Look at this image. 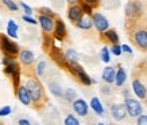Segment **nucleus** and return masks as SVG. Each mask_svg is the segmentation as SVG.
Returning <instances> with one entry per match:
<instances>
[{
	"mask_svg": "<svg viewBox=\"0 0 147 125\" xmlns=\"http://www.w3.org/2000/svg\"><path fill=\"white\" fill-rule=\"evenodd\" d=\"M26 89L30 94V97H31V101L34 102H38L42 97V89H40L39 84L34 80H28L26 84Z\"/></svg>",
	"mask_w": 147,
	"mask_h": 125,
	"instance_id": "1",
	"label": "nucleus"
},
{
	"mask_svg": "<svg viewBox=\"0 0 147 125\" xmlns=\"http://www.w3.org/2000/svg\"><path fill=\"white\" fill-rule=\"evenodd\" d=\"M3 62H4V65H5V73L9 74V76H12L15 84H18L19 82V66H18V63L15 62L12 58H9V57L4 58Z\"/></svg>",
	"mask_w": 147,
	"mask_h": 125,
	"instance_id": "2",
	"label": "nucleus"
},
{
	"mask_svg": "<svg viewBox=\"0 0 147 125\" xmlns=\"http://www.w3.org/2000/svg\"><path fill=\"white\" fill-rule=\"evenodd\" d=\"M0 45H1V49L5 54L8 55H15V54L19 53V47L16 43H13L12 40H9L7 36L0 35Z\"/></svg>",
	"mask_w": 147,
	"mask_h": 125,
	"instance_id": "3",
	"label": "nucleus"
},
{
	"mask_svg": "<svg viewBox=\"0 0 147 125\" xmlns=\"http://www.w3.org/2000/svg\"><path fill=\"white\" fill-rule=\"evenodd\" d=\"M125 110L128 112L129 116H132V117H139L143 112L142 105L139 104V101H135L132 98L125 100Z\"/></svg>",
	"mask_w": 147,
	"mask_h": 125,
	"instance_id": "4",
	"label": "nucleus"
},
{
	"mask_svg": "<svg viewBox=\"0 0 147 125\" xmlns=\"http://www.w3.org/2000/svg\"><path fill=\"white\" fill-rule=\"evenodd\" d=\"M92 24H93L100 32L107 31L108 27H109V23H108L107 18H105L104 15H101V13H94L93 16H92Z\"/></svg>",
	"mask_w": 147,
	"mask_h": 125,
	"instance_id": "5",
	"label": "nucleus"
},
{
	"mask_svg": "<svg viewBox=\"0 0 147 125\" xmlns=\"http://www.w3.org/2000/svg\"><path fill=\"white\" fill-rule=\"evenodd\" d=\"M70 69H71V72H73L77 77H78V78H80L81 82H82L84 85H90V84H92L90 77L85 73V70L80 66V65H77V63H70Z\"/></svg>",
	"mask_w": 147,
	"mask_h": 125,
	"instance_id": "6",
	"label": "nucleus"
},
{
	"mask_svg": "<svg viewBox=\"0 0 147 125\" xmlns=\"http://www.w3.org/2000/svg\"><path fill=\"white\" fill-rule=\"evenodd\" d=\"M73 109L78 116L84 117L88 114V104L85 102L82 98H76L73 101Z\"/></svg>",
	"mask_w": 147,
	"mask_h": 125,
	"instance_id": "7",
	"label": "nucleus"
},
{
	"mask_svg": "<svg viewBox=\"0 0 147 125\" xmlns=\"http://www.w3.org/2000/svg\"><path fill=\"white\" fill-rule=\"evenodd\" d=\"M111 110H112V117H113L116 121L123 120L125 117V114H127V110H125L124 105H121V104H115V105L111 108Z\"/></svg>",
	"mask_w": 147,
	"mask_h": 125,
	"instance_id": "8",
	"label": "nucleus"
},
{
	"mask_svg": "<svg viewBox=\"0 0 147 125\" xmlns=\"http://www.w3.org/2000/svg\"><path fill=\"white\" fill-rule=\"evenodd\" d=\"M82 11H81V7L80 5H71L69 11H67V18L70 19L71 22H78L81 18H82Z\"/></svg>",
	"mask_w": 147,
	"mask_h": 125,
	"instance_id": "9",
	"label": "nucleus"
},
{
	"mask_svg": "<svg viewBox=\"0 0 147 125\" xmlns=\"http://www.w3.org/2000/svg\"><path fill=\"white\" fill-rule=\"evenodd\" d=\"M39 24L42 27V30L46 32H50L54 30V22L51 18H47L45 15H40L39 16Z\"/></svg>",
	"mask_w": 147,
	"mask_h": 125,
	"instance_id": "10",
	"label": "nucleus"
},
{
	"mask_svg": "<svg viewBox=\"0 0 147 125\" xmlns=\"http://www.w3.org/2000/svg\"><path fill=\"white\" fill-rule=\"evenodd\" d=\"M18 98L23 105H30L31 104V97H30V94L27 92L26 86H20L18 89Z\"/></svg>",
	"mask_w": 147,
	"mask_h": 125,
	"instance_id": "11",
	"label": "nucleus"
},
{
	"mask_svg": "<svg viewBox=\"0 0 147 125\" xmlns=\"http://www.w3.org/2000/svg\"><path fill=\"white\" fill-rule=\"evenodd\" d=\"M54 35H55V38L59 40L63 39L65 35H66V27H65V23H63L61 19L55 22V31H54Z\"/></svg>",
	"mask_w": 147,
	"mask_h": 125,
	"instance_id": "12",
	"label": "nucleus"
},
{
	"mask_svg": "<svg viewBox=\"0 0 147 125\" xmlns=\"http://www.w3.org/2000/svg\"><path fill=\"white\" fill-rule=\"evenodd\" d=\"M19 58H20V62H22L23 65H31V63L34 62L35 57H34V53L30 51V50H22Z\"/></svg>",
	"mask_w": 147,
	"mask_h": 125,
	"instance_id": "13",
	"label": "nucleus"
},
{
	"mask_svg": "<svg viewBox=\"0 0 147 125\" xmlns=\"http://www.w3.org/2000/svg\"><path fill=\"white\" fill-rule=\"evenodd\" d=\"M135 42L139 47L142 49H147V31L144 30H140L135 34Z\"/></svg>",
	"mask_w": 147,
	"mask_h": 125,
	"instance_id": "14",
	"label": "nucleus"
},
{
	"mask_svg": "<svg viewBox=\"0 0 147 125\" xmlns=\"http://www.w3.org/2000/svg\"><path fill=\"white\" fill-rule=\"evenodd\" d=\"M115 76H116L115 69L111 67V66H107L105 69H104V72H102V80L105 81L107 84L115 82Z\"/></svg>",
	"mask_w": 147,
	"mask_h": 125,
	"instance_id": "15",
	"label": "nucleus"
},
{
	"mask_svg": "<svg viewBox=\"0 0 147 125\" xmlns=\"http://www.w3.org/2000/svg\"><path fill=\"white\" fill-rule=\"evenodd\" d=\"M132 89H134V93L138 96L139 98H146V94H147L146 88L139 81H134L132 82Z\"/></svg>",
	"mask_w": 147,
	"mask_h": 125,
	"instance_id": "16",
	"label": "nucleus"
},
{
	"mask_svg": "<svg viewBox=\"0 0 147 125\" xmlns=\"http://www.w3.org/2000/svg\"><path fill=\"white\" fill-rule=\"evenodd\" d=\"M90 108H92V110H93L96 114L102 116V113H104V108H102L101 102H100V100H98L97 97H93V98L90 100Z\"/></svg>",
	"mask_w": 147,
	"mask_h": 125,
	"instance_id": "17",
	"label": "nucleus"
},
{
	"mask_svg": "<svg viewBox=\"0 0 147 125\" xmlns=\"http://www.w3.org/2000/svg\"><path fill=\"white\" fill-rule=\"evenodd\" d=\"M7 34L8 36L16 39L18 38V24L13 22V20H8V24H7Z\"/></svg>",
	"mask_w": 147,
	"mask_h": 125,
	"instance_id": "18",
	"label": "nucleus"
},
{
	"mask_svg": "<svg viewBox=\"0 0 147 125\" xmlns=\"http://www.w3.org/2000/svg\"><path fill=\"white\" fill-rule=\"evenodd\" d=\"M77 27L81 28V30H89L90 27H92V19L88 18V16H82L77 22Z\"/></svg>",
	"mask_w": 147,
	"mask_h": 125,
	"instance_id": "19",
	"label": "nucleus"
},
{
	"mask_svg": "<svg viewBox=\"0 0 147 125\" xmlns=\"http://www.w3.org/2000/svg\"><path fill=\"white\" fill-rule=\"evenodd\" d=\"M65 58H66V61H69L70 63H77V61H78V54H77L76 50L69 49V50H66Z\"/></svg>",
	"mask_w": 147,
	"mask_h": 125,
	"instance_id": "20",
	"label": "nucleus"
},
{
	"mask_svg": "<svg viewBox=\"0 0 147 125\" xmlns=\"http://www.w3.org/2000/svg\"><path fill=\"white\" fill-rule=\"evenodd\" d=\"M124 82H125V72H124V69H119L117 73H116V76H115V84L117 86H121Z\"/></svg>",
	"mask_w": 147,
	"mask_h": 125,
	"instance_id": "21",
	"label": "nucleus"
},
{
	"mask_svg": "<svg viewBox=\"0 0 147 125\" xmlns=\"http://www.w3.org/2000/svg\"><path fill=\"white\" fill-rule=\"evenodd\" d=\"M139 11H140L139 5L138 4H134V3H129V4L127 5V8H125V12H127V15H128V16H135Z\"/></svg>",
	"mask_w": 147,
	"mask_h": 125,
	"instance_id": "22",
	"label": "nucleus"
},
{
	"mask_svg": "<svg viewBox=\"0 0 147 125\" xmlns=\"http://www.w3.org/2000/svg\"><path fill=\"white\" fill-rule=\"evenodd\" d=\"M105 36H107V39L109 40V42H112L113 45H117L119 36H117L116 31H113V30H107V31H105Z\"/></svg>",
	"mask_w": 147,
	"mask_h": 125,
	"instance_id": "23",
	"label": "nucleus"
},
{
	"mask_svg": "<svg viewBox=\"0 0 147 125\" xmlns=\"http://www.w3.org/2000/svg\"><path fill=\"white\" fill-rule=\"evenodd\" d=\"M50 90H51V93L54 94V96H57V97H61V96H63V92L62 89H61V86L58 85V84H50Z\"/></svg>",
	"mask_w": 147,
	"mask_h": 125,
	"instance_id": "24",
	"label": "nucleus"
},
{
	"mask_svg": "<svg viewBox=\"0 0 147 125\" xmlns=\"http://www.w3.org/2000/svg\"><path fill=\"white\" fill-rule=\"evenodd\" d=\"M63 124H65V125H80V121L77 120V118L73 116V114H69V116L65 117Z\"/></svg>",
	"mask_w": 147,
	"mask_h": 125,
	"instance_id": "25",
	"label": "nucleus"
},
{
	"mask_svg": "<svg viewBox=\"0 0 147 125\" xmlns=\"http://www.w3.org/2000/svg\"><path fill=\"white\" fill-rule=\"evenodd\" d=\"M63 96H65L66 101H74V100H76V92L73 89H67L66 92L63 93Z\"/></svg>",
	"mask_w": 147,
	"mask_h": 125,
	"instance_id": "26",
	"label": "nucleus"
},
{
	"mask_svg": "<svg viewBox=\"0 0 147 125\" xmlns=\"http://www.w3.org/2000/svg\"><path fill=\"white\" fill-rule=\"evenodd\" d=\"M101 59H102V62H105V63H108L111 61V58H109V50L107 47H102L101 49Z\"/></svg>",
	"mask_w": 147,
	"mask_h": 125,
	"instance_id": "27",
	"label": "nucleus"
},
{
	"mask_svg": "<svg viewBox=\"0 0 147 125\" xmlns=\"http://www.w3.org/2000/svg\"><path fill=\"white\" fill-rule=\"evenodd\" d=\"M3 3L5 4V7L9 9V11H18V4H15L12 0H3Z\"/></svg>",
	"mask_w": 147,
	"mask_h": 125,
	"instance_id": "28",
	"label": "nucleus"
},
{
	"mask_svg": "<svg viewBox=\"0 0 147 125\" xmlns=\"http://www.w3.org/2000/svg\"><path fill=\"white\" fill-rule=\"evenodd\" d=\"M45 67H46V62L45 61H40V62L38 63V66H36V74H38V76H43Z\"/></svg>",
	"mask_w": 147,
	"mask_h": 125,
	"instance_id": "29",
	"label": "nucleus"
},
{
	"mask_svg": "<svg viewBox=\"0 0 147 125\" xmlns=\"http://www.w3.org/2000/svg\"><path fill=\"white\" fill-rule=\"evenodd\" d=\"M19 4H20V7L24 9V15H28V16H30V15L32 13V8H31V7H30L28 4L23 3V1H22V3H19Z\"/></svg>",
	"mask_w": 147,
	"mask_h": 125,
	"instance_id": "30",
	"label": "nucleus"
},
{
	"mask_svg": "<svg viewBox=\"0 0 147 125\" xmlns=\"http://www.w3.org/2000/svg\"><path fill=\"white\" fill-rule=\"evenodd\" d=\"M11 113V106H3L0 108V117H5Z\"/></svg>",
	"mask_w": 147,
	"mask_h": 125,
	"instance_id": "31",
	"label": "nucleus"
},
{
	"mask_svg": "<svg viewBox=\"0 0 147 125\" xmlns=\"http://www.w3.org/2000/svg\"><path fill=\"white\" fill-rule=\"evenodd\" d=\"M81 11H82V13L85 12L86 15H92V7L89 4H86V3H84L81 5Z\"/></svg>",
	"mask_w": 147,
	"mask_h": 125,
	"instance_id": "32",
	"label": "nucleus"
},
{
	"mask_svg": "<svg viewBox=\"0 0 147 125\" xmlns=\"http://www.w3.org/2000/svg\"><path fill=\"white\" fill-rule=\"evenodd\" d=\"M111 53L113 54V55H120V54H121V46L113 45V47L111 49Z\"/></svg>",
	"mask_w": 147,
	"mask_h": 125,
	"instance_id": "33",
	"label": "nucleus"
},
{
	"mask_svg": "<svg viewBox=\"0 0 147 125\" xmlns=\"http://www.w3.org/2000/svg\"><path fill=\"white\" fill-rule=\"evenodd\" d=\"M138 125H147V116L146 114H140L138 117Z\"/></svg>",
	"mask_w": 147,
	"mask_h": 125,
	"instance_id": "34",
	"label": "nucleus"
},
{
	"mask_svg": "<svg viewBox=\"0 0 147 125\" xmlns=\"http://www.w3.org/2000/svg\"><path fill=\"white\" fill-rule=\"evenodd\" d=\"M39 11H40L42 13H46L45 16H47V18H51V16H54L53 11H51V9H49V8H45V7H43V8H40Z\"/></svg>",
	"mask_w": 147,
	"mask_h": 125,
	"instance_id": "35",
	"label": "nucleus"
},
{
	"mask_svg": "<svg viewBox=\"0 0 147 125\" xmlns=\"http://www.w3.org/2000/svg\"><path fill=\"white\" fill-rule=\"evenodd\" d=\"M23 20L27 23H30V24H36V20L31 16H28V15H23Z\"/></svg>",
	"mask_w": 147,
	"mask_h": 125,
	"instance_id": "36",
	"label": "nucleus"
},
{
	"mask_svg": "<svg viewBox=\"0 0 147 125\" xmlns=\"http://www.w3.org/2000/svg\"><path fill=\"white\" fill-rule=\"evenodd\" d=\"M121 51H127V53H132V49H131V47H129L128 45H123L121 46Z\"/></svg>",
	"mask_w": 147,
	"mask_h": 125,
	"instance_id": "37",
	"label": "nucleus"
},
{
	"mask_svg": "<svg viewBox=\"0 0 147 125\" xmlns=\"http://www.w3.org/2000/svg\"><path fill=\"white\" fill-rule=\"evenodd\" d=\"M19 125H31V122L28 120H26V118H20L19 120Z\"/></svg>",
	"mask_w": 147,
	"mask_h": 125,
	"instance_id": "38",
	"label": "nucleus"
},
{
	"mask_svg": "<svg viewBox=\"0 0 147 125\" xmlns=\"http://www.w3.org/2000/svg\"><path fill=\"white\" fill-rule=\"evenodd\" d=\"M86 4H89V5H94L96 3H97V0H84Z\"/></svg>",
	"mask_w": 147,
	"mask_h": 125,
	"instance_id": "39",
	"label": "nucleus"
},
{
	"mask_svg": "<svg viewBox=\"0 0 147 125\" xmlns=\"http://www.w3.org/2000/svg\"><path fill=\"white\" fill-rule=\"evenodd\" d=\"M67 1H69V3H70V4H73V3H76L77 0H67Z\"/></svg>",
	"mask_w": 147,
	"mask_h": 125,
	"instance_id": "40",
	"label": "nucleus"
},
{
	"mask_svg": "<svg viewBox=\"0 0 147 125\" xmlns=\"http://www.w3.org/2000/svg\"><path fill=\"white\" fill-rule=\"evenodd\" d=\"M98 125H104V124H101V122H100V124H98Z\"/></svg>",
	"mask_w": 147,
	"mask_h": 125,
	"instance_id": "41",
	"label": "nucleus"
}]
</instances>
